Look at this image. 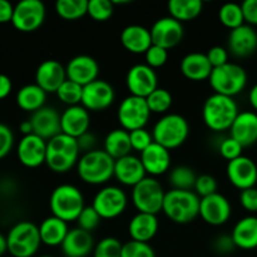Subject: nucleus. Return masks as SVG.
Returning <instances> with one entry per match:
<instances>
[{
  "mask_svg": "<svg viewBox=\"0 0 257 257\" xmlns=\"http://www.w3.org/2000/svg\"><path fill=\"white\" fill-rule=\"evenodd\" d=\"M151 110L148 108L146 98L128 95L120 102L118 107L117 117L120 127L127 132L145 128L151 118Z\"/></svg>",
  "mask_w": 257,
  "mask_h": 257,
  "instance_id": "9d476101",
  "label": "nucleus"
},
{
  "mask_svg": "<svg viewBox=\"0 0 257 257\" xmlns=\"http://www.w3.org/2000/svg\"><path fill=\"white\" fill-rule=\"evenodd\" d=\"M232 208L227 198L221 193H213L201 198L200 216L206 223L211 226L225 225L231 217Z\"/></svg>",
  "mask_w": 257,
  "mask_h": 257,
  "instance_id": "2eb2a0df",
  "label": "nucleus"
},
{
  "mask_svg": "<svg viewBox=\"0 0 257 257\" xmlns=\"http://www.w3.org/2000/svg\"><path fill=\"white\" fill-rule=\"evenodd\" d=\"M13 83L8 75L0 73V100L5 99L12 93Z\"/></svg>",
  "mask_w": 257,
  "mask_h": 257,
  "instance_id": "13d9d810",
  "label": "nucleus"
},
{
  "mask_svg": "<svg viewBox=\"0 0 257 257\" xmlns=\"http://www.w3.org/2000/svg\"><path fill=\"white\" fill-rule=\"evenodd\" d=\"M218 19L223 27L228 28L230 30L240 28L241 25L246 24L243 18L242 8L236 3H226L218 10Z\"/></svg>",
  "mask_w": 257,
  "mask_h": 257,
  "instance_id": "e433bc0d",
  "label": "nucleus"
},
{
  "mask_svg": "<svg viewBox=\"0 0 257 257\" xmlns=\"http://www.w3.org/2000/svg\"><path fill=\"white\" fill-rule=\"evenodd\" d=\"M52 215L65 222L77 221L84 205V197L79 188L73 185H59L54 188L49 198Z\"/></svg>",
  "mask_w": 257,
  "mask_h": 257,
  "instance_id": "39448f33",
  "label": "nucleus"
},
{
  "mask_svg": "<svg viewBox=\"0 0 257 257\" xmlns=\"http://www.w3.org/2000/svg\"><path fill=\"white\" fill-rule=\"evenodd\" d=\"M77 141L80 152L87 153L90 152V151L97 150V148H95V146H97V138H95V136L93 135V133L87 132L85 135H83L82 137L78 138Z\"/></svg>",
  "mask_w": 257,
  "mask_h": 257,
  "instance_id": "5fc2aeb1",
  "label": "nucleus"
},
{
  "mask_svg": "<svg viewBox=\"0 0 257 257\" xmlns=\"http://www.w3.org/2000/svg\"><path fill=\"white\" fill-rule=\"evenodd\" d=\"M146 100H147V104L151 113L163 114V113L170 110V108L172 107L173 98L172 94H171L167 89L158 87L155 92L151 93V94L146 98Z\"/></svg>",
  "mask_w": 257,
  "mask_h": 257,
  "instance_id": "58836bf2",
  "label": "nucleus"
},
{
  "mask_svg": "<svg viewBox=\"0 0 257 257\" xmlns=\"http://www.w3.org/2000/svg\"><path fill=\"white\" fill-rule=\"evenodd\" d=\"M8 252L14 257H33L42 245L39 227L30 221L15 223L7 235Z\"/></svg>",
  "mask_w": 257,
  "mask_h": 257,
  "instance_id": "0eeeda50",
  "label": "nucleus"
},
{
  "mask_svg": "<svg viewBox=\"0 0 257 257\" xmlns=\"http://www.w3.org/2000/svg\"><path fill=\"white\" fill-rule=\"evenodd\" d=\"M14 146V133L12 128L0 123V160L7 157Z\"/></svg>",
  "mask_w": 257,
  "mask_h": 257,
  "instance_id": "8fccbe9b",
  "label": "nucleus"
},
{
  "mask_svg": "<svg viewBox=\"0 0 257 257\" xmlns=\"http://www.w3.org/2000/svg\"><path fill=\"white\" fill-rule=\"evenodd\" d=\"M200 202L195 191L171 190L166 192L162 212L175 223L185 225L200 216Z\"/></svg>",
  "mask_w": 257,
  "mask_h": 257,
  "instance_id": "20e7f679",
  "label": "nucleus"
},
{
  "mask_svg": "<svg viewBox=\"0 0 257 257\" xmlns=\"http://www.w3.org/2000/svg\"><path fill=\"white\" fill-rule=\"evenodd\" d=\"M240 203L246 211L251 213L257 212V188H247L245 191H241L240 193Z\"/></svg>",
  "mask_w": 257,
  "mask_h": 257,
  "instance_id": "603ef678",
  "label": "nucleus"
},
{
  "mask_svg": "<svg viewBox=\"0 0 257 257\" xmlns=\"http://www.w3.org/2000/svg\"><path fill=\"white\" fill-rule=\"evenodd\" d=\"M67 79L85 87L98 79L99 65L94 58L89 55H77L72 58L65 67Z\"/></svg>",
  "mask_w": 257,
  "mask_h": 257,
  "instance_id": "6ab92c4d",
  "label": "nucleus"
},
{
  "mask_svg": "<svg viewBox=\"0 0 257 257\" xmlns=\"http://www.w3.org/2000/svg\"><path fill=\"white\" fill-rule=\"evenodd\" d=\"M233 243L241 250L257 248V216H246L241 218L231 232Z\"/></svg>",
  "mask_w": 257,
  "mask_h": 257,
  "instance_id": "7c9ffc66",
  "label": "nucleus"
},
{
  "mask_svg": "<svg viewBox=\"0 0 257 257\" xmlns=\"http://www.w3.org/2000/svg\"><path fill=\"white\" fill-rule=\"evenodd\" d=\"M120 257H156V253L150 243L131 240L123 243Z\"/></svg>",
  "mask_w": 257,
  "mask_h": 257,
  "instance_id": "37998d69",
  "label": "nucleus"
},
{
  "mask_svg": "<svg viewBox=\"0 0 257 257\" xmlns=\"http://www.w3.org/2000/svg\"><path fill=\"white\" fill-rule=\"evenodd\" d=\"M230 137L243 148L257 142V113L252 110L240 112L230 128Z\"/></svg>",
  "mask_w": 257,
  "mask_h": 257,
  "instance_id": "393cba45",
  "label": "nucleus"
},
{
  "mask_svg": "<svg viewBox=\"0 0 257 257\" xmlns=\"http://www.w3.org/2000/svg\"><path fill=\"white\" fill-rule=\"evenodd\" d=\"M90 115L89 112L82 104L68 107L60 114V127L62 133L78 140L89 132Z\"/></svg>",
  "mask_w": 257,
  "mask_h": 257,
  "instance_id": "4be33fe9",
  "label": "nucleus"
},
{
  "mask_svg": "<svg viewBox=\"0 0 257 257\" xmlns=\"http://www.w3.org/2000/svg\"><path fill=\"white\" fill-rule=\"evenodd\" d=\"M196 180H197L196 173L186 166L173 168L170 173V183L172 185L173 190L192 191Z\"/></svg>",
  "mask_w": 257,
  "mask_h": 257,
  "instance_id": "4c0bfd02",
  "label": "nucleus"
},
{
  "mask_svg": "<svg viewBox=\"0 0 257 257\" xmlns=\"http://www.w3.org/2000/svg\"><path fill=\"white\" fill-rule=\"evenodd\" d=\"M114 177L124 186L135 187L136 185L147 177L141 158L137 156H125L114 162Z\"/></svg>",
  "mask_w": 257,
  "mask_h": 257,
  "instance_id": "a878e982",
  "label": "nucleus"
},
{
  "mask_svg": "<svg viewBox=\"0 0 257 257\" xmlns=\"http://www.w3.org/2000/svg\"><path fill=\"white\" fill-rule=\"evenodd\" d=\"M55 94L58 95L59 100L68 107H73V105L82 104V95H83V87L77 84V83L72 82V80L67 79L59 89L57 90Z\"/></svg>",
  "mask_w": 257,
  "mask_h": 257,
  "instance_id": "ea45409f",
  "label": "nucleus"
},
{
  "mask_svg": "<svg viewBox=\"0 0 257 257\" xmlns=\"http://www.w3.org/2000/svg\"><path fill=\"white\" fill-rule=\"evenodd\" d=\"M213 68L207 55L203 53H190L181 60V72L187 79L193 82H202L210 79Z\"/></svg>",
  "mask_w": 257,
  "mask_h": 257,
  "instance_id": "c85d7f7f",
  "label": "nucleus"
},
{
  "mask_svg": "<svg viewBox=\"0 0 257 257\" xmlns=\"http://www.w3.org/2000/svg\"><path fill=\"white\" fill-rule=\"evenodd\" d=\"M208 80L216 94L233 98L247 85V73L241 65L228 62L222 67L213 68Z\"/></svg>",
  "mask_w": 257,
  "mask_h": 257,
  "instance_id": "6e6552de",
  "label": "nucleus"
},
{
  "mask_svg": "<svg viewBox=\"0 0 257 257\" xmlns=\"http://www.w3.org/2000/svg\"><path fill=\"white\" fill-rule=\"evenodd\" d=\"M45 20V5L40 0H22L14 7L12 24L22 33L39 29Z\"/></svg>",
  "mask_w": 257,
  "mask_h": 257,
  "instance_id": "f8f14e48",
  "label": "nucleus"
},
{
  "mask_svg": "<svg viewBox=\"0 0 257 257\" xmlns=\"http://www.w3.org/2000/svg\"><path fill=\"white\" fill-rule=\"evenodd\" d=\"M146 64L151 67L152 69L161 68L167 63L168 60V50L162 47L153 44L150 49L146 52Z\"/></svg>",
  "mask_w": 257,
  "mask_h": 257,
  "instance_id": "de8ad7c7",
  "label": "nucleus"
},
{
  "mask_svg": "<svg viewBox=\"0 0 257 257\" xmlns=\"http://www.w3.org/2000/svg\"><path fill=\"white\" fill-rule=\"evenodd\" d=\"M29 120L33 125V133L47 142L62 133L60 114L53 107H43L42 109L32 113Z\"/></svg>",
  "mask_w": 257,
  "mask_h": 257,
  "instance_id": "412c9836",
  "label": "nucleus"
},
{
  "mask_svg": "<svg viewBox=\"0 0 257 257\" xmlns=\"http://www.w3.org/2000/svg\"><path fill=\"white\" fill-rule=\"evenodd\" d=\"M19 130H20V132L23 133V136L32 135V133H33V125H32V122H30V120H24V122L20 123Z\"/></svg>",
  "mask_w": 257,
  "mask_h": 257,
  "instance_id": "052dcab7",
  "label": "nucleus"
},
{
  "mask_svg": "<svg viewBox=\"0 0 257 257\" xmlns=\"http://www.w3.org/2000/svg\"><path fill=\"white\" fill-rule=\"evenodd\" d=\"M207 55V59L210 60L212 68H218L222 67V65L227 64L228 63V52L227 49H225L223 47L220 45H216L208 49V52L206 53Z\"/></svg>",
  "mask_w": 257,
  "mask_h": 257,
  "instance_id": "3c124183",
  "label": "nucleus"
},
{
  "mask_svg": "<svg viewBox=\"0 0 257 257\" xmlns=\"http://www.w3.org/2000/svg\"><path fill=\"white\" fill-rule=\"evenodd\" d=\"M65 80H67L65 67L54 59L44 60L40 63L35 72V84L39 85L47 94L57 93Z\"/></svg>",
  "mask_w": 257,
  "mask_h": 257,
  "instance_id": "aec40b11",
  "label": "nucleus"
},
{
  "mask_svg": "<svg viewBox=\"0 0 257 257\" xmlns=\"http://www.w3.org/2000/svg\"><path fill=\"white\" fill-rule=\"evenodd\" d=\"M60 247L65 257H85L94 250V241L92 233L77 227L69 230Z\"/></svg>",
  "mask_w": 257,
  "mask_h": 257,
  "instance_id": "cd10ccee",
  "label": "nucleus"
},
{
  "mask_svg": "<svg viewBox=\"0 0 257 257\" xmlns=\"http://www.w3.org/2000/svg\"><path fill=\"white\" fill-rule=\"evenodd\" d=\"M114 162L104 150L83 153L77 165L78 176L88 185H104L114 177Z\"/></svg>",
  "mask_w": 257,
  "mask_h": 257,
  "instance_id": "f257e3e1",
  "label": "nucleus"
},
{
  "mask_svg": "<svg viewBox=\"0 0 257 257\" xmlns=\"http://www.w3.org/2000/svg\"><path fill=\"white\" fill-rule=\"evenodd\" d=\"M246 24L257 25V0H245L241 4Z\"/></svg>",
  "mask_w": 257,
  "mask_h": 257,
  "instance_id": "864d4df0",
  "label": "nucleus"
},
{
  "mask_svg": "<svg viewBox=\"0 0 257 257\" xmlns=\"http://www.w3.org/2000/svg\"><path fill=\"white\" fill-rule=\"evenodd\" d=\"M140 158L146 173L150 175V177L165 175L171 167L170 151L156 142H153L150 147L141 152Z\"/></svg>",
  "mask_w": 257,
  "mask_h": 257,
  "instance_id": "b1692460",
  "label": "nucleus"
},
{
  "mask_svg": "<svg viewBox=\"0 0 257 257\" xmlns=\"http://www.w3.org/2000/svg\"><path fill=\"white\" fill-rule=\"evenodd\" d=\"M127 203V195L122 188L117 186H105L95 193L92 206L100 218L113 220L124 212Z\"/></svg>",
  "mask_w": 257,
  "mask_h": 257,
  "instance_id": "9b49d317",
  "label": "nucleus"
},
{
  "mask_svg": "<svg viewBox=\"0 0 257 257\" xmlns=\"http://www.w3.org/2000/svg\"><path fill=\"white\" fill-rule=\"evenodd\" d=\"M14 14V5L8 0H0V24L12 23Z\"/></svg>",
  "mask_w": 257,
  "mask_h": 257,
  "instance_id": "4d7b16f0",
  "label": "nucleus"
},
{
  "mask_svg": "<svg viewBox=\"0 0 257 257\" xmlns=\"http://www.w3.org/2000/svg\"><path fill=\"white\" fill-rule=\"evenodd\" d=\"M68 232H69L68 223L53 215L50 217L45 218L39 226L42 243L50 246V247L62 246L65 237H67Z\"/></svg>",
  "mask_w": 257,
  "mask_h": 257,
  "instance_id": "2f4dec72",
  "label": "nucleus"
},
{
  "mask_svg": "<svg viewBox=\"0 0 257 257\" xmlns=\"http://www.w3.org/2000/svg\"><path fill=\"white\" fill-rule=\"evenodd\" d=\"M153 141L168 151L178 148L190 136V124L187 119L177 113H170L160 118L152 131Z\"/></svg>",
  "mask_w": 257,
  "mask_h": 257,
  "instance_id": "423d86ee",
  "label": "nucleus"
},
{
  "mask_svg": "<svg viewBox=\"0 0 257 257\" xmlns=\"http://www.w3.org/2000/svg\"><path fill=\"white\" fill-rule=\"evenodd\" d=\"M114 89L108 82L97 79L83 87L82 105L88 112H102L113 104Z\"/></svg>",
  "mask_w": 257,
  "mask_h": 257,
  "instance_id": "ddd939ff",
  "label": "nucleus"
},
{
  "mask_svg": "<svg viewBox=\"0 0 257 257\" xmlns=\"http://www.w3.org/2000/svg\"><path fill=\"white\" fill-rule=\"evenodd\" d=\"M228 49L238 58L252 55L257 49V32L248 24L231 30L228 35Z\"/></svg>",
  "mask_w": 257,
  "mask_h": 257,
  "instance_id": "5701e85b",
  "label": "nucleus"
},
{
  "mask_svg": "<svg viewBox=\"0 0 257 257\" xmlns=\"http://www.w3.org/2000/svg\"><path fill=\"white\" fill-rule=\"evenodd\" d=\"M238 113L240 110L233 98L216 93L206 99L202 108L203 122L213 132H225L230 130Z\"/></svg>",
  "mask_w": 257,
  "mask_h": 257,
  "instance_id": "f03ea898",
  "label": "nucleus"
},
{
  "mask_svg": "<svg viewBox=\"0 0 257 257\" xmlns=\"http://www.w3.org/2000/svg\"><path fill=\"white\" fill-rule=\"evenodd\" d=\"M113 12L114 4L110 0H88V15L95 22H107Z\"/></svg>",
  "mask_w": 257,
  "mask_h": 257,
  "instance_id": "a19ab883",
  "label": "nucleus"
},
{
  "mask_svg": "<svg viewBox=\"0 0 257 257\" xmlns=\"http://www.w3.org/2000/svg\"><path fill=\"white\" fill-rule=\"evenodd\" d=\"M39 257H54V256H50V255H43V256H39Z\"/></svg>",
  "mask_w": 257,
  "mask_h": 257,
  "instance_id": "e2e57ef3",
  "label": "nucleus"
},
{
  "mask_svg": "<svg viewBox=\"0 0 257 257\" xmlns=\"http://www.w3.org/2000/svg\"><path fill=\"white\" fill-rule=\"evenodd\" d=\"M17 156L19 162L28 168H37L44 165L47 158V141L39 136H23L17 147Z\"/></svg>",
  "mask_w": 257,
  "mask_h": 257,
  "instance_id": "dca6fc26",
  "label": "nucleus"
},
{
  "mask_svg": "<svg viewBox=\"0 0 257 257\" xmlns=\"http://www.w3.org/2000/svg\"><path fill=\"white\" fill-rule=\"evenodd\" d=\"M47 93L38 84H27L17 93V104L25 112L34 113L45 107Z\"/></svg>",
  "mask_w": 257,
  "mask_h": 257,
  "instance_id": "473e14b6",
  "label": "nucleus"
},
{
  "mask_svg": "<svg viewBox=\"0 0 257 257\" xmlns=\"http://www.w3.org/2000/svg\"><path fill=\"white\" fill-rule=\"evenodd\" d=\"M80 150L75 138L60 133L47 142L45 165L55 173H65L79 161Z\"/></svg>",
  "mask_w": 257,
  "mask_h": 257,
  "instance_id": "7ed1b4c3",
  "label": "nucleus"
},
{
  "mask_svg": "<svg viewBox=\"0 0 257 257\" xmlns=\"http://www.w3.org/2000/svg\"><path fill=\"white\" fill-rule=\"evenodd\" d=\"M166 192L160 181L146 177L132 190V202L138 212L156 215L162 211Z\"/></svg>",
  "mask_w": 257,
  "mask_h": 257,
  "instance_id": "1a4fd4ad",
  "label": "nucleus"
},
{
  "mask_svg": "<svg viewBox=\"0 0 257 257\" xmlns=\"http://www.w3.org/2000/svg\"><path fill=\"white\" fill-rule=\"evenodd\" d=\"M226 173L228 181L240 191L255 187L257 183V166L251 158L246 156L230 161L227 163Z\"/></svg>",
  "mask_w": 257,
  "mask_h": 257,
  "instance_id": "a211bd4d",
  "label": "nucleus"
},
{
  "mask_svg": "<svg viewBox=\"0 0 257 257\" xmlns=\"http://www.w3.org/2000/svg\"><path fill=\"white\" fill-rule=\"evenodd\" d=\"M125 83L131 95L147 98L158 88V77L147 64H136L128 70Z\"/></svg>",
  "mask_w": 257,
  "mask_h": 257,
  "instance_id": "4468645a",
  "label": "nucleus"
},
{
  "mask_svg": "<svg viewBox=\"0 0 257 257\" xmlns=\"http://www.w3.org/2000/svg\"><path fill=\"white\" fill-rule=\"evenodd\" d=\"M120 43L123 48L133 54H146L153 45L151 32L142 25H128L120 33Z\"/></svg>",
  "mask_w": 257,
  "mask_h": 257,
  "instance_id": "bb28decb",
  "label": "nucleus"
},
{
  "mask_svg": "<svg viewBox=\"0 0 257 257\" xmlns=\"http://www.w3.org/2000/svg\"><path fill=\"white\" fill-rule=\"evenodd\" d=\"M215 248L221 253H228L231 252L233 248H236V246L235 243H233V240L232 237H231V235L230 236L222 235L220 236V237L216 238Z\"/></svg>",
  "mask_w": 257,
  "mask_h": 257,
  "instance_id": "6e6d98bb",
  "label": "nucleus"
},
{
  "mask_svg": "<svg viewBox=\"0 0 257 257\" xmlns=\"http://www.w3.org/2000/svg\"><path fill=\"white\" fill-rule=\"evenodd\" d=\"M150 32L153 44L170 50L182 40L183 25L173 18L163 17L156 20Z\"/></svg>",
  "mask_w": 257,
  "mask_h": 257,
  "instance_id": "f3484780",
  "label": "nucleus"
},
{
  "mask_svg": "<svg viewBox=\"0 0 257 257\" xmlns=\"http://www.w3.org/2000/svg\"><path fill=\"white\" fill-rule=\"evenodd\" d=\"M193 190H195V192L197 193L200 198L207 197V196L213 195V193H217V181L210 175L197 176Z\"/></svg>",
  "mask_w": 257,
  "mask_h": 257,
  "instance_id": "a18cd8bd",
  "label": "nucleus"
},
{
  "mask_svg": "<svg viewBox=\"0 0 257 257\" xmlns=\"http://www.w3.org/2000/svg\"><path fill=\"white\" fill-rule=\"evenodd\" d=\"M55 13L64 20H78L88 14V0H58Z\"/></svg>",
  "mask_w": 257,
  "mask_h": 257,
  "instance_id": "c9c22d12",
  "label": "nucleus"
},
{
  "mask_svg": "<svg viewBox=\"0 0 257 257\" xmlns=\"http://www.w3.org/2000/svg\"><path fill=\"white\" fill-rule=\"evenodd\" d=\"M123 243L115 237H104L94 246L93 257H120Z\"/></svg>",
  "mask_w": 257,
  "mask_h": 257,
  "instance_id": "79ce46f5",
  "label": "nucleus"
},
{
  "mask_svg": "<svg viewBox=\"0 0 257 257\" xmlns=\"http://www.w3.org/2000/svg\"><path fill=\"white\" fill-rule=\"evenodd\" d=\"M218 151H220V155L230 162V161H233L242 156L243 147L232 137H227L220 143Z\"/></svg>",
  "mask_w": 257,
  "mask_h": 257,
  "instance_id": "09e8293b",
  "label": "nucleus"
},
{
  "mask_svg": "<svg viewBox=\"0 0 257 257\" xmlns=\"http://www.w3.org/2000/svg\"><path fill=\"white\" fill-rule=\"evenodd\" d=\"M100 220H102V218L98 215L97 211L93 208V206H85L75 222L78 223V227H79L80 230H84L87 231V232H92L93 230H95V228L98 227Z\"/></svg>",
  "mask_w": 257,
  "mask_h": 257,
  "instance_id": "c03bdc74",
  "label": "nucleus"
},
{
  "mask_svg": "<svg viewBox=\"0 0 257 257\" xmlns=\"http://www.w3.org/2000/svg\"><path fill=\"white\" fill-rule=\"evenodd\" d=\"M103 150L110 156L114 161L125 156L132 155V146H131L130 132L124 131L123 128L110 131L104 138V148Z\"/></svg>",
  "mask_w": 257,
  "mask_h": 257,
  "instance_id": "72a5a7b5",
  "label": "nucleus"
},
{
  "mask_svg": "<svg viewBox=\"0 0 257 257\" xmlns=\"http://www.w3.org/2000/svg\"><path fill=\"white\" fill-rule=\"evenodd\" d=\"M130 140L132 150L137 151L140 153L143 152L146 148L150 147L155 142L152 133L148 132L146 128H141V130H136L130 132Z\"/></svg>",
  "mask_w": 257,
  "mask_h": 257,
  "instance_id": "49530a36",
  "label": "nucleus"
},
{
  "mask_svg": "<svg viewBox=\"0 0 257 257\" xmlns=\"http://www.w3.org/2000/svg\"><path fill=\"white\" fill-rule=\"evenodd\" d=\"M170 17L180 23L191 22L201 14L203 3L201 0H171L167 4Z\"/></svg>",
  "mask_w": 257,
  "mask_h": 257,
  "instance_id": "f704fd0d",
  "label": "nucleus"
},
{
  "mask_svg": "<svg viewBox=\"0 0 257 257\" xmlns=\"http://www.w3.org/2000/svg\"><path fill=\"white\" fill-rule=\"evenodd\" d=\"M157 216L138 212L132 217L128 225V233L133 241L148 243L158 232Z\"/></svg>",
  "mask_w": 257,
  "mask_h": 257,
  "instance_id": "c756f323",
  "label": "nucleus"
},
{
  "mask_svg": "<svg viewBox=\"0 0 257 257\" xmlns=\"http://www.w3.org/2000/svg\"><path fill=\"white\" fill-rule=\"evenodd\" d=\"M248 100H250L251 107H252L253 110L257 113V83L250 89V93H248Z\"/></svg>",
  "mask_w": 257,
  "mask_h": 257,
  "instance_id": "bf43d9fd",
  "label": "nucleus"
},
{
  "mask_svg": "<svg viewBox=\"0 0 257 257\" xmlns=\"http://www.w3.org/2000/svg\"><path fill=\"white\" fill-rule=\"evenodd\" d=\"M8 252V242H7V236L0 233V257Z\"/></svg>",
  "mask_w": 257,
  "mask_h": 257,
  "instance_id": "680f3d73",
  "label": "nucleus"
}]
</instances>
